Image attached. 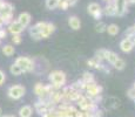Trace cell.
<instances>
[{"label": "cell", "mask_w": 135, "mask_h": 117, "mask_svg": "<svg viewBox=\"0 0 135 117\" xmlns=\"http://www.w3.org/2000/svg\"><path fill=\"white\" fill-rule=\"evenodd\" d=\"M48 80H49V84L54 88L55 90H60L61 88H64L66 85L67 82V76L62 70H53L49 73L48 75Z\"/></svg>", "instance_id": "cell-1"}, {"label": "cell", "mask_w": 135, "mask_h": 117, "mask_svg": "<svg viewBox=\"0 0 135 117\" xmlns=\"http://www.w3.org/2000/svg\"><path fill=\"white\" fill-rule=\"evenodd\" d=\"M54 88L51 84H44L41 82L35 83L34 88H33V91L38 96L39 101H48V97L54 91Z\"/></svg>", "instance_id": "cell-2"}, {"label": "cell", "mask_w": 135, "mask_h": 117, "mask_svg": "<svg viewBox=\"0 0 135 117\" xmlns=\"http://www.w3.org/2000/svg\"><path fill=\"white\" fill-rule=\"evenodd\" d=\"M76 104L80 108V111H85V113H94L95 110L99 109V104L94 103L85 94H82L81 97L76 101Z\"/></svg>", "instance_id": "cell-3"}, {"label": "cell", "mask_w": 135, "mask_h": 117, "mask_svg": "<svg viewBox=\"0 0 135 117\" xmlns=\"http://www.w3.org/2000/svg\"><path fill=\"white\" fill-rule=\"evenodd\" d=\"M13 12H14V6L9 2L4 1L0 7V19L4 21V25H8L13 21Z\"/></svg>", "instance_id": "cell-4"}, {"label": "cell", "mask_w": 135, "mask_h": 117, "mask_svg": "<svg viewBox=\"0 0 135 117\" xmlns=\"http://www.w3.org/2000/svg\"><path fill=\"white\" fill-rule=\"evenodd\" d=\"M46 21H39L35 25H33L32 27H30L28 33H30L31 38L35 41L42 40L44 39V29H45Z\"/></svg>", "instance_id": "cell-5"}, {"label": "cell", "mask_w": 135, "mask_h": 117, "mask_svg": "<svg viewBox=\"0 0 135 117\" xmlns=\"http://www.w3.org/2000/svg\"><path fill=\"white\" fill-rule=\"evenodd\" d=\"M14 63L20 67V69L22 70V73H31L35 68L34 61H33L32 59L27 58V56H19V58L15 60Z\"/></svg>", "instance_id": "cell-6"}, {"label": "cell", "mask_w": 135, "mask_h": 117, "mask_svg": "<svg viewBox=\"0 0 135 117\" xmlns=\"http://www.w3.org/2000/svg\"><path fill=\"white\" fill-rule=\"evenodd\" d=\"M26 94V88L21 84H14L7 89V95L12 100H20Z\"/></svg>", "instance_id": "cell-7"}, {"label": "cell", "mask_w": 135, "mask_h": 117, "mask_svg": "<svg viewBox=\"0 0 135 117\" xmlns=\"http://www.w3.org/2000/svg\"><path fill=\"white\" fill-rule=\"evenodd\" d=\"M87 12L89 15H92L95 20H99L102 18L103 13H102V7L98 4V2H90L89 5L87 6Z\"/></svg>", "instance_id": "cell-8"}, {"label": "cell", "mask_w": 135, "mask_h": 117, "mask_svg": "<svg viewBox=\"0 0 135 117\" xmlns=\"http://www.w3.org/2000/svg\"><path fill=\"white\" fill-rule=\"evenodd\" d=\"M56 106L51 104V103L48 102V101H37V102L34 103V110L35 113H38L39 115H42V114H45L46 111L48 110H52V109H55Z\"/></svg>", "instance_id": "cell-9"}, {"label": "cell", "mask_w": 135, "mask_h": 117, "mask_svg": "<svg viewBox=\"0 0 135 117\" xmlns=\"http://www.w3.org/2000/svg\"><path fill=\"white\" fill-rule=\"evenodd\" d=\"M115 2V17H123L128 13V2L127 0H114Z\"/></svg>", "instance_id": "cell-10"}, {"label": "cell", "mask_w": 135, "mask_h": 117, "mask_svg": "<svg viewBox=\"0 0 135 117\" xmlns=\"http://www.w3.org/2000/svg\"><path fill=\"white\" fill-rule=\"evenodd\" d=\"M25 28L18 22V20H13L7 25V32H9L12 35H20L24 32Z\"/></svg>", "instance_id": "cell-11"}, {"label": "cell", "mask_w": 135, "mask_h": 117, "mask_svg": "<svg viewBox=\"0 0 135 117\" xmlns=\"http://www.w3.org/2000/svg\"><path fill=\"white\" fill-rule=\"evenodd\" d=\"M102 13L107 17H115V2H114V0L106 2L105 7L102 8Z\"/></svg>", "instance_id": "cell-12"}, {"label": "cell", "mask_w": 135, "mask_h": 117, "mask_svg": "<svg viewBox=\"0 0 135 117\" xmlns=\"http://www.w3.org/2000/svg\"><path fill=\"white\" fill-rule=\"evenodd\" d=\"M18 22L20 23V25L22 26L24 28L28 27V25L31 23V20H32V17H31V14L28 12H22L19 14V17H18Z\"/></svg>", "instance_id": "cell-13"}, {"label": "cell", "mask_w": 135, "mask_h": 117, "mask_svg": "<svg viewBox=\"0 0 135 117\" xmlns=\"http://www.w3.org/2000/svg\"><path fill=\"white\" fill-rule=\"evenodd\" d=\"M134 48V43L132 42L131 40H129L128 38H124L121 40L120 42V49L123 52V53H129V52H132Z\"/></svg>", "instance_id": "cell-14"}, {"label": "cell", "mask_w": 135, "mask_h": 117, "mask_svg": "<svg viewBox=\"0 0 135 117\" xmlns=\"http://www.w3.org/2000/svg\"><path fill=\"white\" fill-rule=\"evenodd\" d=\"M68 26L73 30H79L80 27H81V21H80V19L78 17L72 15V17L68 18Z\"/></svg>", "instance_id": "cell-15"}, {"label": "cell", "mask_w": 135, "mask_h": 117, "mask_svg": "<svg viewBox=\"0 0 135 117\" xmlns=\"http://www.w3.org/2000/svg\"><path fill=\"white\" fill-rule=\"evenodd\" d=\"M118 59H119L118 54L114 53V52H112V50L106 49V52H105V61H108V63H110L112 66H113V64L118 61Z\"/></svg>", "instance_id": "cell-16"}, {"label": "cell", "mask_w": 135, "mask_h": 117, "mask_svg": "<svg viewBox=\"0 0 135 117\" xmlns=\"http://www.w3.org/2000/svg\"><path fill=\"white\" fill-rule=\"evenodd\" d=\"M80 110L74 105H66V113H65V117H79Z\"/></svg>", "instance_id": "cell-17"}, {"label": "cell", "mask_w": 135, "mask_h": 117, "mask_svg": "<svg viewBox=\"0 0 135 117\" xmlns=\"http://www.w3.org/2000/svg\"><path fill=\"white\" fill-rule=\"evenodd\" d=\"M19 117H32L33 115V108L31 105H22L19 109Z\"/></svg>", "instance_id": "cell-18"}, {"label": "cell", "mask_w": 135, "mask_h": 117, "mask_svg": "<svg viewBox=\"0 0 135 117\" xmlns=\"http://www.w3.org/2000/svg\"><path fill=\"white\" fill-rule=\"evenodd\" d=\"M87 64L90 67V68H94V69H98V70H101L102 68L103 63L101 61H99L97 58H92L89 60H87Z\"/></svg>", "instance_id": "cell-19"}, {"label": "cell", "mask_w": 135, "mask_h": 117, "mask_svg": "<svg viewBox=\"0 0 135 117\" xmlns=\"http://www.w3.org/2000/svg\"><path fill=\"white\" fill-rule=\"evenodd\" d=\"M106 32H107L109 35H112V36H115V35L119 34V32H120V28H119V26L115 25V23H110V25L107 26V29H106Z\"/></svg>", "instance_id": "cell-20"}, {"label": "cell", "mask_w": 135, "mask_h": 117, "mask_svg": "<svg viewBox=\"0 0 135 117\" xmlns=\"http://www.w3.org/2000/svg\"><path fill=\"white\" fill-rule=\"evenodd\" d=\"M1 52L5 56H12V55H14V53H15V48H14V46H12V45H6L1 48Z\"/></svg>", "instance_id": "cell-21"}, {"label": "cell", "mask_w": 135, "mask_h": 117, "mask_svg": "<svg viewBox=\"0 0 135 117\" xmlns=\"http://www.w3.org/2000/svg\"><path fill=\"white\" fill-rule=\"evenodd\" d=\"M82 82L84 83H92V82H95V77H94V74L93 73H89V72H85L82 74V77H81Z\"/></svg>", "instance_id": "cell-22"}, {"label": "cell", "mask_w": 135, "mask_h": 117, "mask_svg": "<svg viewBox=\"0 0 135 117\" xmlns=\"http://www.w3.org/2000/svg\"><path fill=\"white\" fill-rule=\"evenodd\" d=\"M9 72H11L12 75H14V76H19V75L22 74V70L20 69L19 66H17L15 63H13L11 66V68H9Z\"/></svg>", "instance_id": "cell-23"}, {"label": "cell", "mask_w": 135, "mask_h": 117, "mask_svg": "<svg viewBox=\"0 0 135 117\" xmlns=\"http://www.w3.org/2000/svg\"><path fill=\"white\" fill-rule=\"evenodd\" d=\"M113 67L115 69H118V70H123L124 67H126V62H124V60H122L121 58H119L118 61L113 64Z\"/></svg>", "instance_id": "cell-24"}, {"label": "cell", "mask_w": 135, "mask_h": 117, "mask_svg": "<svg viewBox=\"0 0 135 117\" xmlns=\"http://www.w3.org/2000/svg\"><path fill=\"white\" fill-rule=\"evenodd\" d=\"M105 52H106V49L105 48H100V49H98L97 52H95V55H94V58H97L99 61H105Z\"/></svg>", "instance_id": "cell-25"}, {"label": "cell", "mask_w": 135, "mask_h": 117, "mask_svg": "<svg viewBox=\"0 0 135 117\" xmlns=\"http://www.w3.org/2000/svg\"><path fill=\"white\" fill-rule=\"evenodd\" d=\"M106 29H107V25L103 21H99L97 25H95V30H97L98 33H103V32H106Z\"/></svg>", "instance_id": "cell-26"}, {"label": "cell", "mask_w": 135, "mask_h": 117, "mask_svg": "<svg viewBox=\"0 0 135 117\" xmlns=\"http://www.w3.org/2000/svg\"><path fill=\"white\" fill-rule=\"evenodd\" d=\"M59 0H46V7L48 9H55L58 8Z\"/></svg>", "instance_id": "cell-27"}, {"label": "cell", "mask_w": 135, "mask_h": 117, "mask_svg": "<svg viewBox=\"0 0 135 117\" xmlns=\"http://www.w3.org/2000/svg\"><path fill=\"white\" fill-rule=\"evenodd\" d=\"M58 8L62 9V11H67V9L69 8V5H68V2H67V0H59Z\"/></svg>", "instance_id": "cell-28"}, {"label": "cell", "mask_w": 135, "mask_h": 117, "mask_svg": "<svg viewBox=\"0 0 135 117\" xmlns=\"http://www.w3.org/2000/svg\"><path fill=\"white\" fill-rule=\"evenodd\" d=\"M41 117H58V114H56V108L46 111L45 114H42V115H41Z\"/></svg>", "instance_id": "cell-29"}, {"label": "cell", "mask_w": 135, "mask_h": 117, "mask_svg": "<svg viewBox=\"0 0 135 117\" xmlns=\"http://www.w3.org/2000/svg\"><path fill=\"white\" fill-rule=\"evenodd\" d=\"M21 41H22L21 35H13L12 36V42L14 43V45H20Z\"/></svg>", "instance_id": "cell-30"}, {"label": "cell", "mask_w": 135, "mask_h": 117, "mask_svg": "<svg viewBox=\"0 0 135 117\" xmlns=\"http://www.w3.org/2000/svg\"><path fill=\"white\" fill-rule=\"evenodd\" d=\"M127 96H128L129 98H131V100H135V89L133 87L131 88V89H128V91H127Z\"/></svg>", "instance_id": "cell-31"}, {"label": "cell", "mask_w": 135, "mask_h": 117, "mask_svg": "<svg viewBox=\"0 0 135 117\" xmlns=\"http://www.w3.org/2000/svg\"><path fill=\"white\" fill-rule=\"evenodd\" d=\"M5 81H6V75H5V73L2 70H0V85L4 84Z\"/></svg>", "instance_id": "cell-32"}, {"label": "cell", "mask_w": 135, "mask_h": 117, "mask_svg": "<svg viewBox=\"0 0 135 117\" xmlns=\"http://www.w3.org/2000/svg\"><path fill=\"white\" fill-rule=\"evenodd\" d=\"M6 35H7V30L5 28H0V41L6 38Z\"/></svg>", "instance_id": "cell-33"}, {"label": "cell", "mask_w": 135, "mask_h": 117, "mask_svg": "<svg viewBox=\"0 0 135 117\" xmlns=\"http://www.w3.org/2000/svg\"><path fill=\"white\" fill-rule=\"evenodd\" d=\"M67 2H68L69 7H72V6H75V5L78 4V0H67Z\"/></svg>", "instance_id": "cell-34"}, {"label": "cell", "mask_w": 135, "mask_h": 117, "mask_svg": "<svg viewBox=\"0 0 135 117\" xmlns=\"http://www.w3.org/2000/svg\"><path fill=\"white\" fill-rule=\"evenodd\" d=\"M127 2H128V5H134L135 0H127Z\"/></svg>", "instance_id": "cell-35"}, {"label": "cell", "mask_w": 135, "mask_h": 117, "mask_svg": "<svg viewBox=\"0 0 135 117\" xmlns=\"http://www.w3.org/2000/svg\"><path fill=\"white\" fill-rule=\"evenodd\" d=\"M1 117H15L14 115H2Z\"/></svg>", "instance_id": "cell-36"}, {"label": "cell", "mask_w": 135, "mask_h": 117, "mask_svg": "<svg viewBox=\"0 0 135 117\" xmlns=\"http://www.w3.org/2000/svg\"><path fill=\"white\" fill-rule=\"evenodd\" d=\"M2 115H4V111H2V109H1V106H0V117H1Z\"/></svg>", "instance_id": "cell-37"}, {"label": "cell", "mask_w": 135, "mask_h": 117, "mask_svg": "<svg viewBox=\"0 0 135 117\" xmlns=\"http://www.w3.org/2000/svg\"><path fill=\"white\" fill-rule=\"evenodd\" d=\"M103 1H106V2H107V1H110V0H103Z\"/></svg>", "instance_id": "cell-38"}, {"label": "cell", "mask_w": 135, "mask_h": 117, "mask_svg": "<svg viewBox=\"0 0 135 117\" xmlns=\"http://www.w3.org/2000/svg\"><path fill=\"white\" fill-rule=\"evenodd\" d=\"M134 103H135V100H134Z\"/></svg>", "instance_id": "cell-39"}]
</instances>
